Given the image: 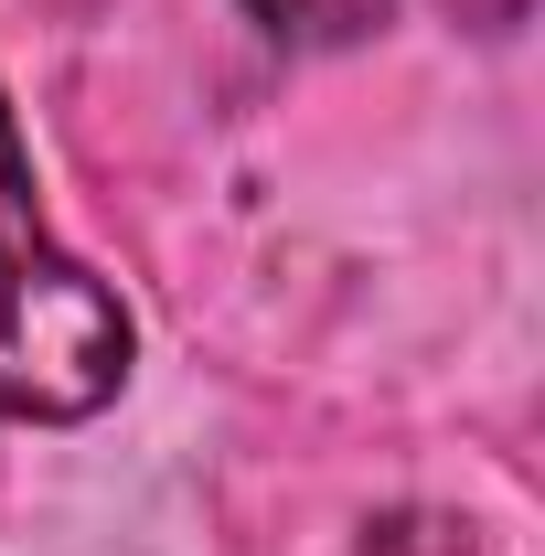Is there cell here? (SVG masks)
Here are the masks:
<instances>
[{"instance_id":"1","label":"cell","mask_w":545,"mask_h":556,"mask_svg":"<svg viewBox=\"0 0 545 556\" xmlns=\"http://www.w3.org/2000/svg\"><path fill=\"white\" fill-rule=\"evenodd\" d=\"M129 311L97 268H75L33 204V150L0 97V417L11 428H75L129 386Z\"/></svg>"},{"instance_id":"2","label":"cell","mask_w":545,"mask_h":556,"mask_svg":"<svg viewBox=\"0 0 545 556\" xmlns=\"http://www.w3.org/2000/svg\"><path fill=\"white\" fill-rule=\"evenodd\" d=\"M268 43L289 54H342V43H364V33H385L396 22V0H236Z\"/></svg>"}]
</instances>
